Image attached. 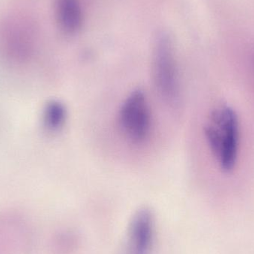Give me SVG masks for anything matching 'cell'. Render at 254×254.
Here are the masks:
<instances>
[{
  "mask_svg": "<svg viewBox=\"0 0 254 254\" xmlns=\"http://www.w3.org/2000/svg\"><path fill=\"white\" fill-rule=\"evenodd\" d=\"M207 143L222 170L235 167L238 152L239 125L235 112L228 107L216 109L204 128Z\"/></svg>",
  "mask_w": 254,
  "mask_h": 254,
  "instance_id": "1",
  "label": "cell"
},
{
  "mask_svg": "<svg viewBox=\"0 0 254 254\" xmlns=\"http://www.w3.org/2000/svg\"><path fill=\"white\" fill-rule=\"evenodd\" d=\"M154 80L161 96L169 103H175L179 96L177 66L173 43L167 34L158 36L153 61Z\"/></svg>",
  "mask_w": 254,
  "mask_h": 254,
  "instance_id": "2",
  "label": "cell"
},
{
  "mask_svg": "<svg viewBox=\"0 0 254 254\" xmlns=\"http://www.w3.org/2000/svg\"><path fill=\"white\" fill-rule=\"evenodd\" d=\"M119 122L124 132L134 142H141L150 130V113L144 92L133 91L122 105Z\"/></svg>",
  "mask_w": 254,
  "mask_h": 254,
  "instance_id": "3",
  "label": "cell"
},
{
  "mask_svg": "<svg viewBox=\"0 0 254 254\" xmlns=\"http://www.w3.org/2000/svg\"><path fill=\"white\" fill-rule=\"evenodd\" d=\"M153 216L141 209L133 216L128 229L126 254H149L153 241Z\"/></svg>",
  "mask_w": 254,
  "mask_h": 254,
  "instance_id": "4",
  "label": "cell"
},
{
  "mask_svg": "<svg viewBox=\"0 0 254 254\" xmlns=\"http://www.w3.org/2000/svg\"><path fill=\"white\" fill-rule=\"evenodd\" d=\"M57 16L61 29L72 34L80 29L82 13L77 0H57Z\"/></svg>",
  "mask_w": 254,
  "mask_h": 254,
  "instance_id": "5",
  "label": "cell"
},
{
  "mask_svg": "<svg viewBox=\"0 0 254 254\" xmlns=\"http://www.w3.org/2000/svg\"><path fill=\"white\" fill-rule=\"evenodd\" d=\"M66 118V110L61 103L52 101L46 105L44 123L51 131H57L63 127Z\"/></svg>",
  "mask_w": 254,
  "mask_h": 254,
  "instance_id": "6",
  "label": "cell"
}]
</instances>
